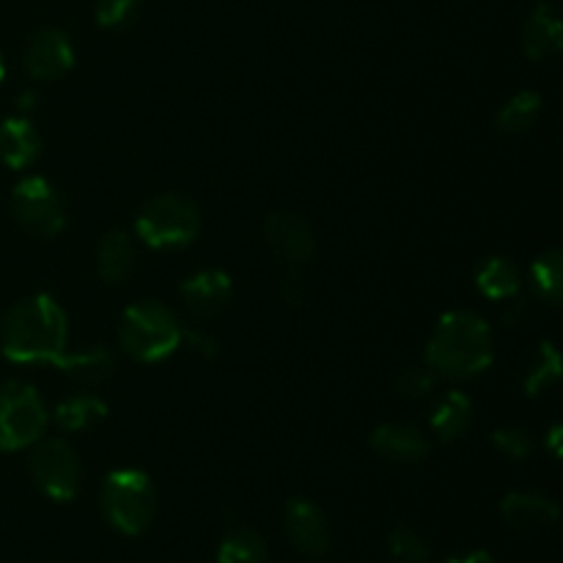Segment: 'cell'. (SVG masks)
Returning a JSON list of instances; mask_svg holds the SVG:
<instances>
[{
    "mask_svg": "<svg viewBox=\"0 0 563 563\" xmlns=\"http://www.w3.org/2000/svg\"><path fill=\"white\" fill-rule=\"evenodd\" d=\"M0 350L11 363H55L69 350V319L49 295L16 302L0 324Z\"/></svg>",
    "mask_w": 563,
    "mask_h": 563,
    "instance_id": "1",
    "label": "cell"
},
{
    "mask_svg": "<svg viewBox=\"0 0 563 563\" xmlns=\"http://www.w3.org/2000/svg\"><path fill=\"white\" fill-rule=\"evenodd\" d=\"M495 346L487 319L473 311H449L434 324L427 366L445 379H476L493 366Z\"/></svg>",
    "mask_w": 563,
    "mask_h": 563,
    "instance_id": "2",
    "label": "cell"
},
{
    "mask_svg": "<svg viewBox=\"0 0 563 563\" xmlns=\"http://www.w3.org/2000/svg\"><path fill=\"white\" fill-rule=\"evenodd\" d=\"M119 344L132 361L154 366L168 361L185 344V328L168 306L159 300H141L121 313Z\"/></svg>",
    "mask_w": 563,
    "mask_h": 563,
    "instance_id": "3",
    "label": "cell"
},
{
    "mask_svg": "<svg viewBox=\"0 0 563 563\" xmlns=\"http://www.w3.org/2000/svg\"><path fill=\"white\" fill-rule=\"evenodd\" d=\"M99 506L113 531L141 537L157 515V489L148 473L137 467H119L104 478Z\"/></svg>",
    "mask_w": 563,
    "mask_h": 563,
    "instance_id": "4",
    "label": "cell"
},
{
    "mask_svg": "<svg viewBox=\"0 0 563 563\" xmlns=\"http://www.w3.org/2000/svg\"><path fill=\"white\" fill-rule=\"evenodd\" d=\"M201 231L196 201L181 192H159L148 198L135 218V236L152 251H179Z\"/></svg>",
    "mask_w": 563,
    "mask_h": 563,
    "instance_id": "5",
    "label": "cell"
},
{
    "mask_svg": "<svg viewBox=\"0 0 563 563\" xmlns=\"http://www.w3.org/2000/svg\"><path fill=\"white\" fill-rule=\"evenodd\" d=\"M49 410L33 385L0 383V451H22L44 438Z\"/></svg>",
    "mask_w": 563,
    "mask_h": 563,
    "instance_id": "6",
    "label": "cell"
},
{
    "mask_svg": "<svg viewBox=\"0 0 563 563\" xmlns=\"http://www.w3.org/2000/svg\"><path fill=\"white\" fill-rule=\"evenodd\" d=\"M31 449L33 454L27 467H31V478L38 487V493L47 495L49 500H58V504L75 500V495L80 493L82 478V465L77 451L60 438H42Z\"/></svg>",
    "mask_w": 563,
    "mask_h": 563,
    "instance_id": "7",
    "label": "cell"
},
{
    "mask_svg": "<svg viewBox=\"0 0 563 563\" xmlns=\"http://www.w3.org/2000/svg\"><path fill=\"white\" fill-rule=\"evenodd\" d=\"M16 220L38 236H55L66 225V207L58 190L44 176H25L11 190Z\"/></svg>",
    "mask_w": 563,
    "mask_h": 563,
    "instance_id": "8",
    "label": "cell"
},
{
    "mask_svg": "<svg viewBox=\"0 0 563 563\" xmlns=\"http://www.w3.org/2000/svg\"><path fill=\"white\" fill-rule=\"evenodd\" d=\"M264 240L269 251L289 267H306L317 256V234L311 223L295 212H273L264 220Z\"/></svg>",
    "mask_w": 563,
    "mask_h": 563,
    "instance_id": "9",
    "label": "cell"
},
{
    "mask_svg": "<svg viewBox=\"0 0 563 563\" xmlns=\"http://www.w3.org/2000/svg\"><path fill=\"white\" fill-rule=\"evenodd\" d=\"M75 66V47L71 38L58 27H44L27 42L25 71L38 82H55L66 77Z\"/></svg>",
    "mask_w": 563,
    "mask_h": 563,
    "instance_id": "10",
    "label": "cell"
},
{
    "mask_svg": "<svg viewBox=\"0 0 563 563\" xmlns=\"http://www.w3.org/2000/svg\"><path fill=\"white\" fill-rule=\"evenodd\" d=\"M284 526L297 553L308 555V559H322L330 550L328 517L313 500L291 498L284 511Z\"/></svg>",
    "mask_w": 563,
    "mask_h": 563,
    "instance_id": "11",
    "label": "cell"
},
{
    "mask_svg": "<svg viewBox=\"0 0 563 563\" xmlns=\"http://www.w3.org/2000/svg\"><path fill=\"white\" fill-rule=\"evenodd\" d=\"M500 517H504L511 531L537 537V533L550 531L559 522L561 506L542 493L515 489V493L504 495V500H500Z\"/></svg>",
    "mask_w": 563,
    "mask_h": 563,
    "instance_id": "12",
    "label": "cell"
},
{
    "mask_svg": "<svg viewBox=\"0 0 563 563\" xmlns=\"http://www.w3.org/2000/svg\"><path fill=\"white\" fill-rule=\"evenodd\" d=\"M368 449L379 456V460L390 462L399 467H416L432 451L427 434L407 423H379L372 434H368Z\"/></svg>",
    "mask_w": 563,
    "mask_h": 563,
    "instance_id": "13",
    "label": "cell"
},
{
    "mask_svg": "<svg viewBox=\"0 0 563 563\" xmlns=\"http://www.w3.org/2000/svg\"><path fill=\"white\" fill-rule=\"evenodd\" d=\"M179 295L181 302H185L196 317H218L220 311H225L231 297H234V280H231V275L225 273V269H198V273H192L190 278L179 286Z\"/></svg>",
    "mask_w": 563,
    "mask_h": 563,
    "instance_id": "14",
    "label": "cell"
},
{
    "mask_svg": "<svg viewBox=\"0 0 563 563\" xmlns=\"http://www.w3.org/2000/svg\"><path fill=\"white\" fill-rule=\"evenodd\" d=\"M473 399L462 390H445L434 399L429 412V429L440 443H460L473 427Z\"/></svg>",
    "mask_w": 563,
    "mask_h": 563,
    "instance_id": "15",
    "label": "cell"
},
{
    "mask_svg": "<svg viewBox=\"0 0 563 563\" xmlns=\"http://www.w3.org/2000/svg\"><path fill=\"white\" fill-rule=\"evenodd\" d=\"M522 53L531 60H550L563 47V25L553 5L542 3L528 14L522 25Z\"/></svg>",
    "mask_w": 563,
    "mask_h": 563,
    "instance_id": "16",
    "label": "cell"
},
{
    "mask_svg": "<svg viewBox=\"0 0 563 563\" xmlns=\"http://www.w3.org/2000/svg\"><path fill=\"white\" fill-rule=\"evenodd\" d=\"M42 152V137L25 115L0 121V163L11 170L31 168Z\"/></svg>",
    "mask_w": 563,
    "mask_h": 563,
    "instance_id": "17",
    "label": "cell"
},
{
    "mask_svg": "<svg viewBox=\"0 0 563 563\" xmlns=\"http://www.w3.org/2000/svg\"><path fill=\"white\" fill-rule=\"evenodd\" d=\"M55 368L69 374V377L80 385H102L104 379H110V374L115 372V357L108 346L91 344L75 352L66 350L64 355H60V361L55 363Z\"/></svg>",
    "mask_w": 563,
    "mask_h": 563,
    "instance_id": "18",
    "label": "cell"
},
{
    "mask_svg": "<svg viewBox=\"0 0 563 563\" xmlns=\"http://www.w3.org/2000/svg\"><path fill=\"white\" fill-rule=\"evenodd\" d=\"M137 264L135 242L126 231H110L97 247V273L104 284H121Z\"/></svg>",
    "mask_w": 563,
    "mask_h": 563,
    "instance_id": "19",
    "label": "cell"
},
{
    "mask_svg": "<svg viewBox=\"0 0 563 563\" xmlns=\"http://www.w3.org/2000/svg\"><path fill=\"white\" fill-rule=\"evenodd\" d=\"M476 286L487 300H511L522 291L520 267L509 256H487L476 267Z\"/></svg>",
    "mask_w": 563,
    "mask_h": 563,
    "instance_id": "20",
    "label": "cell"
},
{
    "mask_svg": "<svg viewBox=\"0 0 563 563\" xmlns=\"http://www.w3.org/2000/svg\"><path fill=\"white\" fill-rule=\"evenodd\" d=\"M561 366L559 346L553 341H542L526 361V368H522V390H526V396L539 399L548 390H553L561 379Z\"/></svg>",
    "mask_w": 563,
    "mask_h": 563,
    "instance_id": "21",
    "label": "cell"
},
{
    "mask_svg": "<svg viewBox=\"0 0 563 563\" xmlns=\"http://www.w3.org/2000/svg\"><path fill=\"white\" fill-rule=\"evenodd\" d=\"M542 97L537 91H517L504 102L495 115V130L506 137H520L533 130L542 115Z\"/></svg>",
    "mask_w": 563,
    "mask_h": 563,
    "instance_id": "22",
    "label": "cell"
},
{
    "mask_svg": "<svg viewBox=\"0 0 563 563\" xmlns=\"http://www.w3.org/2000/svg\"><path fill=\"white\" fill-rule=\"evenodd\" d=\"M53 418L64 432H88L108 418V401L93 394L69 396L55 407Z\"/></svg>",
    "mask_w": 563,
    "mask_h": 563,
    "instance_id": "23",
    "label": "cell"
},
{
    "mask_svg": "<svg viewBox=\"0 0 563 563\" xmlns=\"http://www.w3.org/2000/svg\"><path fill=\"white\" fill-rule=\"evenodd\" d=\"M531 286L537 297L548 306H561L563 300V253L559 247L544 251L531 264Z\"/></svg>",
    "mask_w": 563,
    "mask_h": 563,
    "instance_id": "24",
    "label": "cell"
},
{
    "mask_svg": "<svg viewBox=\"0 0 563 563\" xmlns=\"http://www.w3.org/2000/svg\"><path fill=\"white\" fill-rule=\"evenodd\" d=\"M214 563H267V544L251 528H234L218 544Z\"/></svg>",
    "mask_w": 563,
    "mask_h": 563,
    "instance_id": "25",
    "label": "cell"
},
{
    "mask_svg": "<svg viewBox=\"0 0 563 563\" xmlns=\"http://www.w3.org/2000/svg\"><path fill=\"white\" fill-rule=\"evenodd\" d=\"M388 548L399 563H427L432 555L427 537L412 526H396L388 537Z\"/></svg>",
    "mask_w": 563,
    "mask_h": 563,
    "instance_id": "26",
    "label": "cell"
},
{
    "mask_svg": "<svg viewBox=\"0 0 563 563\" xmlns=\"http://www.w3.org/2000/svg\"><path fill=\"white\" fill-rule=\"evenodd\" d=\"M394 388L401 399H423V396L434 394L438 388V374L423 363V366H407L396 374Z\"/></svg>",
    "mask_w": 563,
    "mask_h": 563,
    "instance_id": "27",
    "label": "cell"
},
{
    "mask_svg": "<svg viewBox=\"0 0 563 563\" xmlns=\"http://www.w3.org/2000/svg\"><path fill=\"white\" fill-rule=\"evenodd\" d=\"M493 445L509 462H526L533 454V434L526 427H500L493 432Z\"/></svg>",
    "mask_w": 563,
    "mask_h": 563,
    "instance_id": "28",
    "label": "cell"
},
{
    "mask_svg": "<svg viewBox=\"0 0 563 563\" xmlns=\"http://www.w3.org/2000/svg\"><path fill=\"white\" fill-rule=\"evenodd\" d=\"M137 5H141V0H97L93 16H97L99 27L115 31V27H124L135 16Z\"/></svg>",
    "mask_w": 563,
    "mask_h": 563,
    "instance_id": "29",
    "label": "cell"
},
{
    "mask_svg": "<svg viewBox=\"0 0 563 563\" xmlns=\"http://www.w3.org/2000/svg\"><path fill=\"white\" fill-rule=\"evenodd\" d=\"M278 295L280 302H284L289 311H300V308L308 306V300H311V284H308L302 267H291L289 273L284 275Z\"/></svg>",
    "mask_w": 563,
    "mask_h": 563,
    "instance_id": "30",
    "label": "cell"
},
{
    "mask_svg": "<svg viewBox=\"0 0 563 563\" xmlns=\"http://www.w3.org/2000/svg\"><path fill=\"white\" fill-rule=\"evenodd\" d=\"M509 306L504 308V324L509 330H522L533 322V306L528 300H522L520 295L506 300Z\"/></svg>",
    "mask_w": 563,
    "mask_h": 563,
    "instance_id": "31",
    "label": "cell"
},
{
    "mask_svg": "<svg viewBox=\"0 0 563 563\" xmlns=\"http://www.w3.org/2000/svg\"><path fill=\"white\" fill-rule=\"evenodd\" d=\"M185 341L192 346V350L201 352L203 357H214V355H218V344H214L212 335H207V333H185Z\"/></svg>",
    "mask_w": 563,
    "mask_h": 563,
    "instance_id": "32",
    "label": "cell"
},
{
    "mask_svg": "<svg viewBox=\"0 0 563 563\" xmlns=\"http://www.w3.org/2000/svg\"><path fill=\"white\" fill-rule=\"evenodd\" d=\"M561 440H563V427H561V423H553V427H550V432H548V451H550V456H553V460H561V454H563Z\"/></svg>",
    "mask_w": 563,
    "mask_h": 563,
    "instance_id": "33",
    "label": "cell"
},
{
    "mask_svg": "<svg viewBox=\"0 0 563 563\" xmlns=\"http://www.w3.org/2000/svg\"><path fill=\"white\" fill-rule=\"evenodd\" d=\"M443 563H495V559L487 553V550H476V553H465L460 555V559H449Z\"/></svg>",
    "mask_w": 563,
    "mask_h": 563,
    "instance_id": "34",
    "label": "cell"
},
{
    "mask_svg": "<svg viewBox=\"0 0 563 563\" xmlns=\"http://www.w3.org/2000/svg\"><path fill=\"white\" fill-rule=\"evenodd\" d=\"M36 102H38V97L33 91L22 93V97H20V110H33V108H36Z\"/></svg>",
    "mask_w": 563,
    "mask_h": 563,
    "instance_id": "35",
    "label": "cell"
},
{
    "mask_svg": "<svg viewBox=\"0 0 563 563\" xmlns=\"http://www.w3.org/2000/svg\"><path fill=\"white\" fill-rule=\"evenodd\" d=\"M5 77V64H3V55H0V82H3Z\"/></svg>",
    "mask_w": 563,
    "mask_h": 563,
    "instance_id": "36",
    "label": "cell"
}]
</instances>
